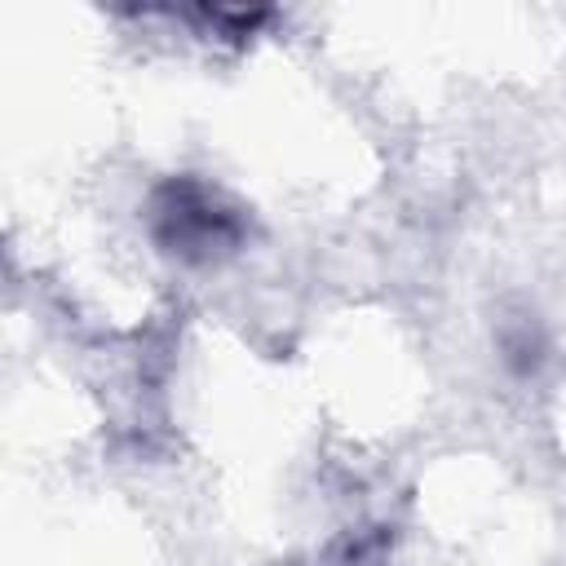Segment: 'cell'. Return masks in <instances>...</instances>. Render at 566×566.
<instances>
[{
  "instance_id": "6da1fadb",
  "label": "cell",
  "mask_w": 566,
  "mask_h": 566,
  "mask_svg": "<svg viewBox=\"0 0 566 566\" xmlns=\"http://www.w3.org/2000/svg\"><path fill=\"white\" fill-rule=\"evenodd\" d=\"M146 234L177 265H221L248 248L252 217L208 177L177 172L150 186Z\"/></svg>"
},
{
  "instance_id": "7a4b0ae2",
  "label": "cell",
  "mask_w": 566,
  "mask_h": 566,
  "mask_svg": "<svg viewBox=\"0 0 566 566\" xmlns=\"http://www.w3.org/2000/svg\"><path fill=\"white\" fill-rule=\"evenodd\" d=\"M491 345H495V358L504 367V376L513 380H535L548 363V332L539 323L535 310H504L491 327Z\"/></svg>"
},
{
  "instance_id": "3957f363",
  "label": "cell",
  "mask_w": 566,
  "mask_h": 566,
  "mask_svg": "<svg viewBox=\"0 0 566 566\" xmlns=\"http://www.w3.org/2000/svg\"><path fill=\"white\" fill-rule=\"evenodd\" d=\"M181 18L195 22V31L208 35V40L248 44L274 13H270V9H221V4H199V9H186Z\"/></svg>"
},
{
  "instance_id": "277c9868",
  "label": "cell",
  "mask_w": 566,
  "mask_h": 566,
  "mask_svg": "<svg viewBox=\"0 0 566 566\" xmlns=\"http://www.w3.org/2000/svg\"><path fill=\"white\" fill-rule=\"evenodd\" d=\"M389 548H394V526H358L336 544H327V553L314 566H385Z\"/></svg>"
}]
</instances>
